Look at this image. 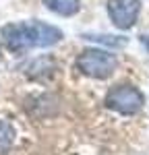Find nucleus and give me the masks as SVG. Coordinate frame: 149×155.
Returning a JSON list of instances; mask_svg holds the SVG:
<instances>
[{"instance_id":"nucleus-1","label":"nucleus","mask_w":149,"mask_h":155,"mask_svg":"<svg viewBox=\"0 0 149 155\" xmlns=\"http://www.w3.org/2000/svg\"><path fill=\"white\" fill-rule=\"evenodd\" d=\"M2 39L11 52H27L33 48H50L62 39V31L54 25L41 21L11 23L2 27Z\"/></svg>"},{"instance_id":"nucleus-2","label":"nucleus","mask_w":149,"mask_h":155,"mask_svg":"<svg viewBox=\"0 0 149 155\" xmlns=\"http://www.w3.org/2000/svg\"><path fill=\"white\" fill-rule=\"evenodd\" d=\"M116 66H118L116 56L106 50H85L77 58V68L91 79H108L116 71Z\"/></svg>"},{"instance_id":"nucleus-3","label":"nucleus","mask_w":149,"mask_h":155,"mask_svg":"<svg viewBox=\"0 0 149 155\" xmlns=\"http://www.w3.org/2000/svg\"><path fill=\"white\" fill-rule=\"evenodd\" d=\"M143 101H145L143 93L133 85H116L106 95V106L124 116L137 114L143 107Z\"/></svg>"},{"instance_id":"nucleus-4","label":"nucleus","mask_w":149,"mask_h":155,"mask_svg":"<svg viewBox=\"0 0 149 155\" xmlns=\"http://www.w3.org/2000/svg\"><path fill=\"white\" fill-rule=\"evenodd\" d=\"M141 11V0H108V15L118 29H131Z\"/></svg>"},{"instance_id":"nucleus-5","label":"nucleus","mask_w":149,"mask_h":155,"mask_svg":"<svg viewBox=\"0 0 149 155\" xmlns=\"http://www.w3.org/2000/svg\"><path fill=\"white\" fill-rule=\"evenodd\" d=\"M44 4L60 17H73L81 8V0H44Z\"/></svg>"},{"instance_id":"nucleus-6","label":"nucleus","mask_w":149,"mask_h":155,"mask_svg":"<svg viewBox=\"0 0 149 155\" xmlns=\"http://www.w3.org/2000/svg\"><path fill=\"white\" fill-rule=\"evenodd\" d=\"M15 141V128H12L11 122L6 120H0V153H6L12 147Z\"/></svg>"},{"instance_id":"nucleus-7","label":"nucleus","mask_w":149,"mask_h":155,"mask_svg":"<svg viewBox=\"0 0 149 155\" xmlns=\"http://www.w3.org/2000/svg\"><path fill=\"white\" fill-rule=\"evenodd\" d=\"M89 41H98V44H106V46H112V48H122L126 46V39L124 37H114V35H83Z\"/></svg>"},{"instance_id":"nucleus-8","label":"nucleus","mask_w":149,"mask_h":155,"mask_svg":"<svg viewBox=\"0 0 149 155\" xmlns=\"http://www.w3.org/2000/svg\"><path fill=\"white\" fill-rule=\"evenodd\" d=\"M141 41H143V46H145L147 52H149V35H141Z\"/></svg>"}]
</instances>
